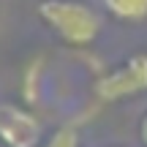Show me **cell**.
Returning <instances> with one entry per match:
<instances>
[{"instance_id": "5b68a950", "label": "cell", "mask_w": 147, "mask_h": 147, "mask_svg": "<svg viewBox=\"0 0 147 147\" xmlns=\"http://www.w3.org/2000/svg\"><path fill=\"white\" fill-rule=\"evenodd\" d=\"M41 147H82V139H79L76 128L60 125V128H55L52 134H47V136H44Z\"/></svg>"}, {"instance_id": "7a4b0ae2", "label": "cell", "mask_w": 147, "mask_h": 147, "mask_svg": "<svg viewBox=\"0 0 147 147\" xmlns=\"http://www.w3.org/2000/svg\"><path fill=\"white\" fill-rule=\"evenodd\" d=\"M93 90L104 104H117L147 93V52H134L120 65L104 71L95 79Z\"/></svg>"}, {"instance_id": "8992f818", "label": "cell", "mask_w": 147, "mask_h": 147, "mask_svg": "<svg viewBox=\"0 0 147 147\" xmlns=\"http://www.w3.org/2000/svg\"><path fill=\"white\" fill-rule=\"evenodd\" d=\"M139 142H142V147H147V112L139 120Z\"/></svg>"}, {"instance_id": "277c9868", "label": "cell", "mask_w": 147, "mask_h": 147, "mask_svg": "<svg viewBox=\"0 0 147 147\" xmlns=\"http://www.w3.org/2000/svg\"><path fill=\"white\" fill-rule=\"evenodd\" d=\"M104 11L117 22L139 25L147 19V0H101Z\"/></svg>"}, {"instance_id": "3957f363", "label": "cell", "mask_w": 147, "mask_h": 147, "mask_svg": "<svg viewBox=\"0 0 147 147\" xmlns=\"http://www.w3.org/2000/svg\"><path fill=\"white\" fill-rule=\"evenodd\" d=\"M44 125L30 109L0 101V144L5 147H41Z\"/></svg>"}, {"instance_id": "6da1fadb", "label": "cell", "mask_w": 147, "mask_h": 147, "mask_svg": "<svg viewBox=\"0 0 147 147\" xmlns=\"http://www.w3.org/2000/svg\"><path fill=\"white\" fill-rule=\"evenodd\" d=\"M36 14L68 47H93L104 30V16L87 0H38Z\"/></svg>"}]
</instances>
